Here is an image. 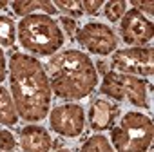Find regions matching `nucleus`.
Wrapping results in <instances>:
<instances>
[{
    "mask_svg": "<svg viewBox=\"0 0 154 152\" xmlns=\"http://www.w3.org/2000/svg\"><path fill=\"white\" fill-rule=\"evenodd\" d=\"M9 84L17 114L26 121H40L49 114L51 85L44 65L24 53L9 58Z\"/></svg>",
    "mask_w": 154,
    "mask_h": 152,
    "instance_id": "nucleus-1",
    "label": "nucleus"
},
{
    "mask_svg": "<svg viewBox=\"0 0 154 152\" xmlns=\"http://www.w3.org/2000/svg\"><path fill=\"white\" fill-rule=\"evenodd\" d=\"M44 69L51 91L63 100H82L89 96L98 84L93 60L85 53L74 49L54 54Z\"/></svg>",
    "mask_w": 154,
    "mask_h": 152,
    "instance_id": "nucleus-2",
    "label": "nucleus"
},
{
    "mask_svg": "<svg viewBox=\"0 0 154 152\" xmlns=\"http://www.w3.org/2000/svg\"><path fill=\"white\" fill-rule=\"evenodd\" d=\"M18 42L33 54L49 56L63 45V33L51 17L29 15L18 24Z\"/></svg>",
    "mask_w": 154,
    "mask_h": 152,
    "instance_id": "nucleus-3",
    "label": "nucleus"
},
{
    "mask_svg": "<svg viewBox=\"0 0 154 152\" xmlns=\"http://www.w3.org/2000/svg\"><path fill=\"white\" fill-rule=\"evenodd\" d=\"M154 127L147 114L141 112H127L120 125L112 129L111 141L116 152H147L152 145Z\"/></svg>",
    "mask_w": 154,
    "mask_h": 152,
    "instance_id": "nucleus-4",
    "label": "nucleus"
},
{
    "mask_svg": "<svg viewBox=\"0 0 154 152\" xmlns=\"http://www.w3.org/2000/svg\"><path fill=\"white\" fill-rule=\"evenodd\" d=\"M102 94L118 100V102H129L134 107L147 109L149 100H147V84L136 76L116 72V71H107L103 74L102 82Z\"/></svg>",
    "mask_w": 154,
    "mask_h": 152,
    "instance_id": "nucleus-5",
    "label": "nucleus"
},
{
    "mask_svg": "<svg viewBox=\"0 0 154 152\" xmlns=\"http://www.w3.org/2000/svg\"><path fill=\"white\" fill-rule=\"evenodd\" d=\"M111 65L116 72L131 76H152L154 72V51L150 47H131L114 51Z\"/></svg>",
    "mask_w": 154,
    "mask_h": 152,
    "instance_id": "nucleus-6",
    "label": "nucleus"
},
{
    "mask_svg": "<svg viewBox=\"0 0 154 152\" xmlns=\"http://www.w3.org/2000/svg\"><path fill=\"white\" fill-rule=\"evenodd\" d=\"M76 40H78V44L84 49H87L93 54H100V56H107L114 53L118 47V38L114 31L100 22H89L82 29H78Z\"/></svg>",
    "mask_w": 154,
    "mask_h": 152,
    "instance_id": "nucleus-7",
    "label": "nucleus"
},
{
    "mask_svg": "<svg viewBox=\"0 0 154 152\" xmlns=\"http://www.w3.org/2000/svg\"><path fill=\"white\" fill-rule=\"evenodd\" d=\"M49 123L56 134L65 136V138H76L84 132L85 112L80 105L63 103V105L54 107L49 112Z\"/></svg>",
    "mask_w": 154,
    "mask_h": 152,
    "instance_id": "nucleus-8",
    "label": "nucleus"
},
{
    "mask_svg": "<svg viewBox=\"0 0 154 152\" xmlns=\"http://www.w3.org/2000/svg\"><path fill=\"white\" fill-rule=\"evenodd\" d=\"M120 35L127 45L141 47V45L150 44L154 27H152V22L147 20V17H143L138 9H129L122 18Z\"/></svg>",
    "mask_w": 154,
    "mask_h": 152,
    "instance_id": "nucleus-9",
    "label": "nucleus"
},
{
    "mask_svg": "<svg viewBox=\"0 0 154 152\" xmlns=\"http://www.w3.org/2000/svg\"><path fill=\"white\" fill-rule=\"evenodd\" d=\"M118 114H120L118 105H114L107 100L96 98L91 103V109H89V127L96 132L109 130L116 123Z\"/></svg>",
    "mask_w": 154,
    "mask_h": 152,
    "instance_id": "nucleus-10",
    "label": "nucleus"
},
{
    "mask_svg": "<svg viewBox=\"0 0 154 152\" xmlns=\"http://www.w3.org/2000/svg\"><path fill=\"white\" fill-rule=\"evenodd\" d=\"M18 145L22 152H49L51 150V136L44 127L38 125H27L20 130Z\"/></svg>",
    "mask_w": 154,
    "mask_h": 152,
    "instance_id": "nucleus-11",
    "label": "nucleus"
},
{
    "mask_svg": "<svg viewBox=\"0 0 154 152\" xmlns=\"http://www.w3.org/2000/svg\"><path fill=\"white\" fill-rule=\"evenodd\" d=\"M40 9L44 11V15H54L56 13V8L47 2V0H33V2H13V11L18 15V17H29V15H35V11Z\"/></svg>",
    "mask_w": 154,
    "mask_h": 152,
    "instance_id": "nucleus-12",
    "label": "nucleus"
},
{
    "mask_svg": "<svg viewBox=\"0 0 154 152\" xmlns=\"http://www.w3.org/2000/svg\"><path fill=\"white\" fill-rule=\"evenodd\" d=\"M17 120H18V114H17L13 98L0 85V125H15Z\"/></svg>",
    "mask_w": 154,
    "mask_h": 152,
    "instance_id": "nucleus-13",
    "label": "nucleus"
},
{
    "mask_svg": "<svg viewBox=\"0 0 154 152\" xmlns=\"http://www.w3.org/2000/svg\"><path fill=\"white\" fill-rule=\"evenodd\" d=\"M15 40H17L15 22L6 15H0V45L2 47H13Z\"/></svg>",
    "mask_w": 154,
    "mask_h": 152,
    "instance_id": "nucleus-14",
    "label": "nucleus"
},
{
    "mask_svg": "<svg viewBox=\"0 0 154 152\" xmlns=\"http://www.w3.org/2000/svg\"><path fill=\"white\" fill-rule=\"evenodd\" d=\"M80 152H114V148L103 134H96L82 145Z\"/></svg>",
    "mask_w": 154,
    "mask_h": 152,
    "instance_id": "nucleus-15",
    "label": "nucleus"
},
{
    "mask_svg": "<svg viewBox=\"0 0 154 152\" xmlns=\"http://www.w3.org/2000/svg\"><path fill=\"white\" fill-rule=\"evenodd\" d=\"M103 13H105L107 20L118 22V20H122L123 15L127 13L125 2H123V0H111V2H107V4L103 6Z\"/></svg>",
    "mask_w": 154,
    "mask_h": 152,
    "instance_id": "nucleus-16",
    "label": "nucleus"
},
{
    "mask_svg": "<svg viewBox=\"0 0 154 152\" xmlns=\"http://www.w3.org/2000/svg\"><path fill=\"white\" fill-rule=\"evenodd\" d=\"M54 8H58V9L63 11L65 15H71L72 18H80V17L84 15L82 2H78V0H56V2H54Z\"/></svg>",
    "mask_w": 154,
    "mask_h": 152,
    "instance_id": "nucleus-17",
    "label": "nucleus"
},
{
    "mask_svg": "<svg viewBox=\"0 0 154 152\" xmlns=\"http://www.w3.org/2000/svg\"><path fill=\"white\" fill-rule=\"evenodd\" d=\"M15 147H17L15 136L6 129H0V152H13Z\"/></svg>",
    "mask_w": 154,
    "mask_h": 152,
    "instance_id": "nucleus-18",
    "label": "nucleus"
},
{
    "mask_svg": "<svg viewBox=\"0 0 154 152\" xmlns=\"http://www.w3.org/2000/svg\"><path fill=\"white\" fill-rule=\"evenodd\" d=\"M56 24H60V26L65 29V33L69 35V38H71V40H74V38H76V35H78V24H76V20H74V18L62 17Z\"/></svg>",
    "mask_w": 154,
    "mask_h": 152,
    "instance_id": "nucleus-19",
    "label": "nucleus"
},
{
    "mask_svg": "<svg viewBox=\"0 0 154 152\" xmlns=\"http://www.w3.org/2000/svg\"><path fill=\"white\" fill-rule=\"evenodd\" d=\"M82 8H84V13H89V15H98L100 9L103 8V2L102 0H87V2H82Z\"/></svg>",
    "mask_w": 154,
    "mask_h": 152,
    "instance_id": "nucleus-20",
    "label": "nucleus"
},
{
    "mask_svg": "<svg viewBox=\"0 0 154 152\" xmlns=\"http://www.w3.org/2000/svg\"><path fill=\"white\" fill-rule=\"evenodd\" d=\"M6 72H8V63H6L4 51L0 49V82H4V80H6Z\"/></svg>",
    "mask_w": 154,
    "mask_h": 152,
    "instance_id": "nucleus-21",
    "label": "nucleus"
},
{
    "mask_svg": "<svg viewBox=\"0 0 154 152\" xmlns=\"http://www.w3.org/2000/svg\"><path fill=\"white\" fill-rule=\"evenodd\" d=\"M132 6H134V8H140L141 11H147L149 15H152V13H154L152 2H138V0H134V2H132ZM140 9H138V11H140Z\"/></svg>",
    "mask_w": 154,
    "mask_h": 152,
    "instance_id": "nucleus-22",
    "label": "nucleus"
},
{
    "mask_svg": "<svg viewBox=\"0 0 154 152\" xmlns=\"http://www.w3.org/2000/svg\"><path fill=\"white\" fill-rule=\"evenodd\" d=\"M96 67H98V71H100L102 74H105V72H107V65H105L103 62H98V63H96Z\"/></svg>",
    "mask_w": 154,
    "mask_h": 152,
    "instance_id": "nucleus-23",
    "label": "nucleus"
},
{
    "mask_svg": "<svg viewBox=\"0 0 154 152\" xmlns=\"http://www.w3.org/2000/svg\"><path fill=\"white\" fill-rule=\"evenodd\" d=\"M8 6V2H6V0H0V9H4Z\"/></svg>",
    "mask_w": 154,
    "mask_h": 152,
    "instance_id": "nucleus-24",
    "label": "nucleus"
},
{
    "mask_svg": "<svg viewBox=\"0 0 154 152\" xmlns=\"http://www.w3.org/2000/svg\"><path fill=\"white\" fill-rule=\"evenodd\" d=\"M56 152H71V150H67V148H62V150H56Z\"/></svg>",
    "mask_w": 154,
    "mask_h": 152,
    "instance_id": "nucleus-25",
    "label": "nucleus"
}]
</instances>
